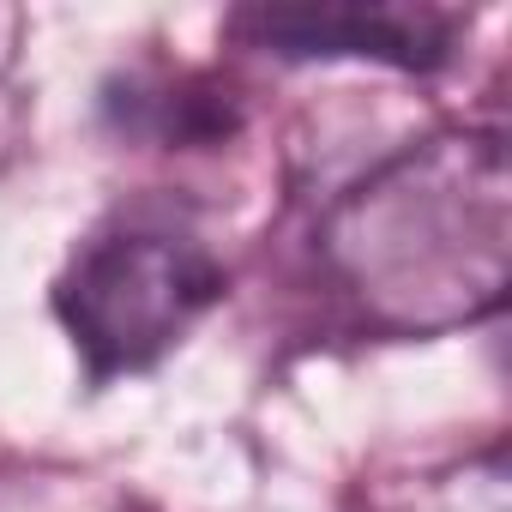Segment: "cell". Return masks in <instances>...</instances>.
<instances>
[{
    "mask_svg": "<svg viewBox=\"0 0 512 512\" xmlns=\"http://www.w3.org/2000/svg\"><path fill=\"white\" fill-rule=\"evenodd\" d=\"M320 266L362 326L440 338L506 302L512 175L500 127H440L320 217Z\"/></svg>",
    "mask_w": 512,
    "mask_h": 512,
    "instance_id": "cell-1",
    "label": "cell"
},
{
    "mask_svg": "<svg viewBox=\"0 0 512 512\" xmlns=\"http://www.w3.org/2000/svg\"><path fill=\"white\" fill-rule=\"evenodd\" d=\"M229 290L217 253L169 211H115L55 278V320L85 356L91 386L151 368Z\"/></svg>",
    "mask_w": 512,
    "mask_h": 512,
    "instance_id": "cell-2",
    "label": "cell"
},
{
    "mask_svg": "<svg viewBox=\"0 0 512 512\" xmlns=\"http://www.w3.org/2000/svg\"><path fill=\"white\" fill-rule=\"evenodd\" d=\"M235 31L284 61H380L404 73H434L452 55L458 19L440 7L398 0H326V7H247Z\"/></svg>",
    "mask_w": 512,
    "mask_h": 512,
    "instance_id": "cell-3",
    "label": "cell"
},
{
    "mask_svg": "<svg viewBox=\"0 0 512 512\" xmlns=\"http://www.w3.org/2000/svg\"><path fill=\"white\" fill-rule=\"evenodd\" d=\"M386 512H512V470L506 446H482L476 458H458L434 476H416Z\"/></svg>",
    "mask_w": 512,
    "mask_h": 512,
    "instance_id": "cell-4",
    "label": "cell"
},
{
    "mask_svg": "<svg viewBox=\"0 0 512 512\" xmlns=\"http://www.w3.org/2000/svg\"><path fill=\"white\" fill-rule=\"evenodd\" d=\"M133 115L169 139V145H205V139H223L235 127L229 115V97L217 103L211 85L199 79H163V85H133Z\"/></svg>",
    "mask_w": 512,
    "mask_h": 512,
    "instance_id": "cell-5",
    "label": "cell"
}]
</instances>
